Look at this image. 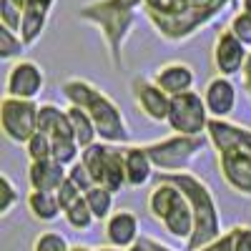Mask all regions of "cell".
I'll return each mask as SVG.
<instances>
[{"label":"cell","mask_w":251,"mask_h":251,"mask_svg":"<svg viewBox=\"0 0 251 251\" xmlns=\"http://www.w3.org/2000/svg\"><path fill=\"white\" fill-rule=\"evenodd\" d=\"M226 10H241L236 0H146L143 15L166 43H186Z\"/></svg>","instance_id":"cell-1"},{"label":"cell","mask_w":251,"mask_h":251,"mask_svg":"<svg viewBox=\"0 0 251 251\" xmlns=\"http://www.w3.org/2000/svg\"><path fill=\"white\" fill-rule=\"evenodd\" d=\"M208 146L216 151V163L224 183L241 199H251V128L234 121L211 118Z\"/></svg>","instance_id":"cell-2"},{"label":"cell","mask_w":251,"mask_h":251,"mask_svg":"<svg viewBox=\"0 0 251 251\" xmlns=\"http://www.w3.org/2000/svg\"><path fill=\"white\" fill-rule=\"evenodd\" d=\"M60 93L68 100V106H75L91 116V121L96 123L98 138L103 143H113V146L131 143V126L126 121L121 106L93 80L71 75L63 80Z\"/></svg>","instance_id":"cell-3"},{"label":"cell","mask_w":251,"mask_h":251,"mask_svg":"<svg viewBox=\"0 0 251 251\" xmlns=\"http://www.w3.org/2000/svg\"><path fill=\"white\" fill-rule=\"evenodd\" d=\"M146 0H88L78 8V20L98 28L113 68H121L123 48L143 13Z\"/></svg>","instance_id":"cell-4"},{"label":"cell","mask_w":251,"mask_h":251,"mask_svg":"<svg viewBox=\"0 0 251 251\" xmlns=\"http://www.w3.org/2000/svg\"><path fill=\"white\" fill-rule=\"evenodd\" d=\"M158 178H166L171 181L174 186H178L183 196L191 203V211H194V236L191 241L186 244V251H199L201 246L216 241L224 228H221V211H219V203H216V196L211 191L203 178L194 176L191 171L188 174H174V176H158Z\"/></svg>","instance_id":"cell-5"},{"label":"cell","mask_w":251,"mask_h":251,"mask_svg":"<svg viewBox=\"0 0 251 251\" xmlns=\"http://www.w3.org/2000/svg\"><path fill=\"white\" fill-rule=\"evenodd\" d=\"M146 208L156 224L163 226V231L171 239L181 241L183 246L191 241L194 236V211L191 203L183 196V191L178 186H174L171 181L158 178L151 186L149 199H146Z\"/></svg>","instance_id":"cell-6"},{"label":"cell","mask_w":251,"mask_h":251,"mask_svg":"<svg viewBox=\"0 0 251 251\" xmlns=\"http://www.w3.org/2000/svg\"><path fill=\"white\" fill-rule=\"evenodd\" d=\"M208 136H181L171 133L161 141L146 143L156 176H174V174H188V169L194 166V161L201 156L206 149Z\"/></svg>","instance_id":"cell-7"},{"label":"cell","mask_w":251,"mask_h":251,"mask_svg":"<svg viewBox=\"0 0 251 251\" xmlns=\"http://www.w3.org/2000/svg\"><path fill=\"white\" fill-rule=\"evenodd\" d=\"M126 146H113V143H93L91 149L83 151L80 161L86 163V169L91 171L96 186L108 188L111 194H118L123 188H128L126 183Z\"/></svg>","instance_id":"cell-8"},{"label":"cell","mask_w":251,"mask_h":251,"mask_svg":"<svg viewBox=\"0 0 251 251\" xmlns=\"http://www.w3.org/2000/svg\"><path fill=\"white\" fill-rule=\"evenodd\" d=\"M38 100L3 96V100H0V131H3V136L15 146H25L38 133Z\"/></svg>","instance_id":"cell-9"},{"label":"cell","mask_w":251,"mask_h":251,"mask_svg":"<svg viewBox=\"0 0 251 251\" xmlns=\"http://www.w3.org/2000/svg\"><path fill=\"white\" fill-rule=\"evenodd\" d=\"M211 116L199 91L183 93L171 98V113H169V128L181 136H206Z\"/></svg>","instance_id":"cell-10"},{"label":"cell","mask_w":251,"mask_h":251,"mask_svg":"<svg viewBox=\"0 0 251 251\" xmlns=\"http://www.w3.org/2000/svg\"><path fill=\"white\" fill-rule=\"evenodd\" d=\"M46 91V71L40 63L30 58H20L8 68L5 75V96L20 100H38Z\"/></svg>","instance_id":"cell-11"},{"label":"cell","mask_w":251,"mask_h":251,"mask_svg":"<svg viewBox=\"0 0 251 251\" xmlns=\"http://www.w3.org/2000/svg\"><path fill=\"white\" fill-rule=\"evenodd\" d=\"M249 53L251 50L241 43L231 30L221 28L216 33V38H214V46H211V60H214L216 75H224V78L241 75L244 68H246Z\"/></svg>","instance_id":"cell-12"},{"label":"cell","mask_w":251,"mask_h":251,"mask_svg":"<svg viewBox=\"0 0 251 251\" xmlns=\"http://www.w3.org/2000/svg\"><path fill=\"white\" fill-rule=\"evenodd\" d=\"M131 98L136 103V108L153 123H169L171 113V98L166 96L151 78L136 75L131 80Z\"/></svg>","instance_id":"cell-13"},{"label":"cell","mask_w":251,"mask_h":251,"mask_svg":"<svg viewBox=\"0 0 251 251\" xmlns=\"http://www.w3.org/2000/svg\"><path fill=\"white\" fill-rule=\"evenodd\" d=\"M203 96V103L208 108V116L211 118H219V121H228L236 111V100H239V88L234 78H224V75H211L208 83L201 91Z\"/></svg>","instance_id":"cell-14"},{"label":"cell","mask_w":251,"mask_h":251,"mask_svg":"<svg viewBox=\"0 0 251 251\" xmlns=\"http://www.w3.org/2000/svg\"><path fill=\"white\" fill-rule=\"evenodd\" d=\"M103 236H106L108 246L128 251L141 241V221L131 208H116L113 216L103 224Z\"/></svg>","instance_id":"cell-15"},{"label":"cell","mask_w":251,"mask_h":251,"mask_svg":"<svg viewBox=\"0 0 251 251\" xmlns=\"http://www.w3.org/2000/svg\"><path fill=\"white\" fill-rule=\"evenodd\" d=\"M151 80L169 98H176L183 93H191L196 88V71L183 60H169V63H163V66L156 68Z\"/></svg>","instance_id":"cell-16"},{"label":"cell","mask_w":251,"mask_h":251,"mask_svg":"<svg viewBox=\"0 0 251 251\" xmlns=\"http://www.w3.org/2000/svg\"><path fill=\"white\" fill-rule=\"evenodd\" d=\"M53 8H55V0H28L25 15H23V28H20V35H23L28 48L43 38V33L50 23Z\"/></svg>","instance_id":"cell-17"},{"label":"cell","mask_w":251,"mask_h":251,"mask_svg":"<svg viewBox=\"0 0 251 251\" xmlns=\"http://www.w3.org/2000/svg\"><path fill=\"white\" fill-rule=\"evenodd\" d=\"M66 178H68V169H66L63 163H58L55 158L28 163V183H30V191H48V194H55Z\"/></svg>","instance_id":"cell-18"},{"label":"cell","mask_w":251,"mask_h":251,"mask_svg":"<svg viewBox=\"0 0 251 251\" xmlns=\"http://www.w3.org/2000/svg\"><path fill=\"white\" fill-rule=\"evenodd\" d=\"M123 153H126V183H128V188H143L156 176L153 161L146 151V146L128 143Z\"/></svg>","instance_id":"cell-19"},{"label":"cell","mask_w":251,"mask_h":251,"mask_svg":"<svg viewBox=\"0 0 251 251\" xmlns=\"http://www.w3.org/2000/svg\"><path fill=\"white\" fill-rule=\"evenodd\" d=\"M38 131L48 133L53 141L55 138H75L66 108L55 106V103H40V108H38Z\"/></svg>","instance_id":"cell-20"},{"label":"cell","mask_w":251,"mask_h":251,"mask_svg":"<svg viewBox=\"0 0 251 251\" xmlns=\"http://www.w3.org/2000/svg\"><path fill=\"white\" fill-rule=\"evenodd\" d=\"M25 208H28L30 219H35L38 224H53L63 216L58 196L48 191H30L25 196Z\"/></svg>","instance_id":"cell-21"},{"label":"cell","mask_w":251,"mask_h":251,"mask_svg":"<svg viewBox=\"0 0 251 251\" xmlns=\"http://www.w3.org/2000/svg\"><path fill=\"white\" fill-rule=\"evenodd\" d=\"M66 113H68V121H71V126H73L75 141H78V146H80L83 151L91 149L93 143L100 141V138H98V131H96V123L91 121V116H88L86 111H80V108H75V106H68Z\"/></svg>","instance_id":"cell-22"},{"label":"cell","mask_w":251,"mask_h":251,"mask_svg":"<svg viewBox=\"0 0 251 251\" xmlns=\"http://www.w3.org/2000/svg\"><path fill=\"white\" fill-rule=\"evenodd\" d=\"M113 201H116V194H111L108 188H103V186H93L91 191L86 194V203L91 206L96 221H103V224H106L113 216V211H116Z\"/></svg>","instance_id":"cell-23"},{"label":"cell","mask_w":251,"mask_h":251,"mask_svg":"<svg viewBox=\"0 0 251 251\" xmlns=\"http://www.w3.org/2000/svg\"><path fill=\"white\" fill-rule=\"evenodd\" d=\"M63 219H66V224L73 228V231H80V234H88L93 224H96V216L91 211V206L86 203V196H83L80 201H75L71 208H66L63 211Z\"/></svg>","instance_id":"cell-24"},{"label":"cell","mask_w":251,"mask_h":251,"mask_svg":"<svg viewBox=\"0 0 251 251\" xmlns=\"http://www.w3.org/2000/svg\"><path fill=\"white\" fill-rule=\"evenodd\" d=\"M28 50L25 40L20 33L0 25V58L3 60H20V55H23Z\"/></svg>","instance_id":"cell-25"},{"label":"cell","mask_w":251,"mask_h":251,"mask_svg":"<svg viewBox=\"0 0 251 251\" xmlns=\"http://www.w3.org/2000/svg\"><path fill=\"white\" fill-rule=\"evenodd\" d=\"M25 5H28V0H0V25L20 33V28H23Z\"/></svg>","instance_id":"cell-26"},{"label":"cell","mask_w":251,"mask_h":251,"mask_svg":"<svg viewBox=\"0 0 251 251\" xmlns=\"http://www.w3.org/2000/svg\"><path fill=\"white\" fill-rule=\"evenodd\" d=\"M71 241L66 234L60 231H53V228H48V231H40L35 239H33V246L30 251H71Z\"/></svg>","instance_id":"cell-27"},{"label":"cell","mask_w":251,"mask_h":251,"mask_svg":"<svg viewBox=\"0 0 251 251\" xmlns=\"http://www.w3.org/2000/svg\"><path fill=\"white\" fill-rule=\"evenodd\" d=\"M25 153H28V161L30 163H35V161H48V158H53V138L48 136V133H35L25 146Z\"/></svg>","instance_id":"cell-28"},{"label":"cell","mask_w":251,"mask_h":251,"mask_svg":"<svg viewBox=\"0 0 251 251\" xmlns=\"http://www.w3.org/2000/svg\"><path fill=\"white\" fill-rule=\"evenodd\" d=\"M0 194H3V201H0V216H10L13 208L20 203V191L13 183V178L8 174L0 176Z\"/></svg>","instance_id":"cell-29"},{"label":"cell","mask_w":251,"mask_h":251,"mask_svg":"<svg viewBox=\"0 0 251 251\" xmlns=\"http://www.w3.org/2000/svg\"><path fill=\"white\" fill-rule=\"evenodd\" d=\"M228 30H231L241 43L251 50V13H244V10H236L231 15V20H228Z\"/></svg>","instance_id":"cell-30"},{"label":"cell","mask_w":251,"mask_h":251,"mask_svg":"<svg viewBox=\"0 0 251 251\" xmlns=\"http://www.w3.org/2000/svg\"><path fill=\"white\" fill-rule=\"evenodd\" d=\"M68 178H71V181L80 188L83 196H86V194L91 191V188L96 186V181H93L91 171L86 169V163H83V161H78V163H73V166H71V169H68Z\"/></svg>","instance_id":"cell-31"},{"label":"cell","mask_w":251,"mask_h":251,"mask_svg":"<svg viewBox=\"0 0 251 251\" xmlns=\"http://www.w3.org/2000/svg\"><path fill=\"white\" fill-rule=\"evenodd\" d=\"M55 196H58V201H60V208L66 211V208H71L75 201L83 199V191H80V188H78L71 178H66V181L60 183V188L55 191Z\"/></svg>","instance_id":"cell-32"},{"label":"cell","mask_w":251,"mask_h":251,"mask_svg":"<svg viewBox=\"0 0 251 251\" xmlns=\"http://www.w3.org/2000/svg\"><path fill=\"white\" fill-rule=\"evenodd\" d=\"M234 251H251V224H236L231 226Z\"/></svg>","instance_id":"cell-33"},{"label":"cell","mask_w":251,"mask_h":251,"mask_svg":"<svg viewBox=\"0 0 251 251\" xmlns=\"http://www.w3.org/2000/svg\"><path fill=\"white\" fill-rule=\"evenodd\" d=\"M199 251H234V239H231V228L228 231H224L216 241H211V244H206V246H201Z\"/></svg>","instance_id":"cell-34"},{"label":"cell","mask_w":251,"mask_h":251,"mask_svg":"<svg viewBox=\"0 0 251 251\" xmlns=\"http://www.w3.org/2000/svg\"><path fill=\"white\" fill-rule=\"evenodd\" d=\"M146 241H149V246L153 249V251H178V249H174V246H169V244H163L161 239H156V236H143Z\"/></svg>","instance_id":"cell-35"},{"label":"cell","mask_w":251,"mask_h":251,"mask_svg":"<svg viewBox=\"0 0 251 251\" xmlns=\"http://www.w3.org/2000/svg\"><path fill=\"white\" fill-rule=\"evenodd\" d=\"M241 83H244V91L251 96V53H249V60H246V68L241 73Z\"/></svg>","instance_id":"cell-36"},{"label":"cell","mask_w":251,"mask_h":251,"mask_svg":"<svg viewBox=\"0 0 251 251\" xmlns=\"http://www.w3.org/2000/svg\"><path fill=\"white\" fill-rule=\"evenodd\" d=\"M128 251H153V249L149 246V241H146V239L141 236V241H138V244H136L133 249H128Z\"/></svg>","instance_id":"cell-37"},{"label":"cell","mask_w":251,"mask_h":251,"mask_svg":"<svg viewBox=\"0 0 251 251\" xmlns=\"http://www.w3.org/2000/svg\"><path fill=\"white\" fill-rule=\"evenodd\" d=\"M93 251H123V249H116V246H98V249H93Z\"/></svg>","instance_id":"cell-38"},{"label":"cell","mask_w":251,"mask_h":251,"mask_svg":"<svg viewBox=\"0 0 251 251\" xmlns=\"http://www.w3.org/2000/svg\"><path fill=\"white\" fill-rule=\"evenodd\" d=\"M241 10L244 13H251V0H241Z\"/></svg>","instance_id":"cell-39"},{"label":"cell","mask_w":251,"mask_h":251,"mask_svg":"<svg viewBox=\"0 0 251 251\" xmlns=\"http://www.w3.org/2000/svg\"><path fill=\"white\" fill-rule=\"evenodd\" d=\"M71 251H93V249H91V246H83V244H78V246H73Z\"/></svg>","instance_id":"cell-40"},{"label":"cell","mask_w":251,"mask_h":251,"mask_svg":"<svg viewBox=\"0 0 251 251\" xmlns=\"http://www.w3.org/2000/svg\"><path fill=\"white\" fill-rule=\"evenodd\" d=\"M236 3H239V5H241V0H236Z\"/></svg>","instance_id":"cell-41"}]
</instances>
